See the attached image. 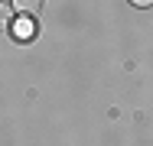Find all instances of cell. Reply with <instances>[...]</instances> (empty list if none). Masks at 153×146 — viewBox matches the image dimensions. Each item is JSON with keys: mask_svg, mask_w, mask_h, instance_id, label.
Wrapping results in <instances>:
<instances>
[{"mask_svg": "<svg viewBox=\"0 0 153 146\" xmlns=\"http://www.w3.org/2000/svg\"><path fill=\"white\" fill-rule=\"evenodd\" d=\"M42 3H46V0H13V10H20L23 16H33V13L42 10Z\"/></svg>", "mask_w": 153, "mask_h": 146, "instance_id": "obj_1", "label": "cell"}, {"mask_svg": "<svg viewBox=\"0 0 153 146\" xmlns=\"http://www.w3.org/2000/svg\"><path fill=\"white\" fill-rule=\"evenodd\" d=\"M13 32H16V39H30L33 32H36V23H33V20H20V23L13 26Z\"/></svg>", "mask_w": 153, "mask_h": 146, "instance_id": "obj_2", "label": "cell"}, {"mask_svg": "<svg viewBox=\"0 0 153 146\" xmlns=\"http://www.w3.org/2000/svg\"><path fill=\"white\" fill-rule=\"evenodd\" d=\"M134 7H153V0H130Z\"/></svg>", "mask_w": 153, "mask_h": 146, "instance_id": "obj_4", "label": "cell"}, {"mask_svg": "<svg viewBox=\"0 0 153 146\" xmlns=\"http://www.w3.org/2000/svg\"><path fill=\"white\" fill-rule=\"evenodd\" d=\"M7 26H10V7L0 3V29H7Z\"/></svg>", "mask_w": 153, "mask_h": 146, "instance_id": "obj_3", "label": "cell"}]
</instances>
